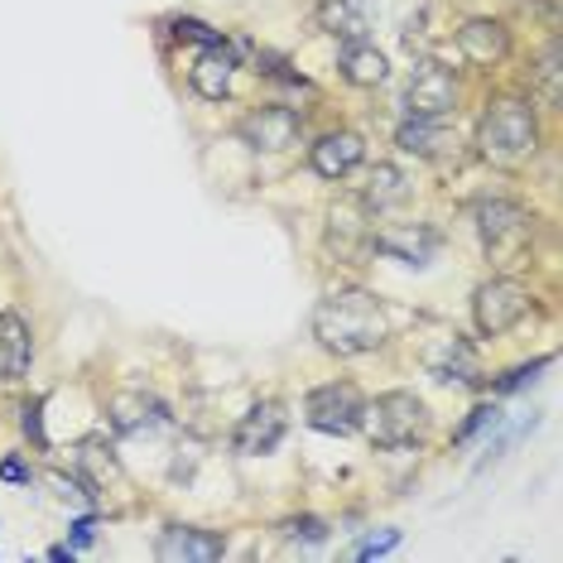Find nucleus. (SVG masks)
Wrapping results in <instances>:
<instances>
[{"mask_svg":"<svg viewBox=\"0 0 563 563\" xmlns=\"http://www.w3.org/2000/svg\"><path fill=\"white\" fill-rule=\"evenodd\" d=\"M338 68H342V78H347L352 87H380L390 78L386 54H380L376 44H366V40H347V44H342Z\"/></svg>","mask_w":563,"mask_h":563,"instance_id":"obj_16","label":"nucleus"},{"mask_svg":"<svg viewBox=\"0 0 563 563\" xmlns=\"http://www.w3.org/2000/svg\"><path fill=\"white\" fill-rule=\"evenodd\" d=\"M313 338L332 356H362L386 342V313L376 294L366 289H332L313 309Z\"/></svg>","mask_w":563,"mask_h":563,"instance_id":"obj_1","label":"nucleus"},{"mask_svg":"<svg viewBox=\"0 0 563 563\" xmlns=\"http://www.w3.org/2000/svg\"><path fill=\"white\" fill-rule=\"evenodd\" d=\"M34 362V338L30 323L20 313H0V376L5 380H24Z\"/></svg>","mask_w":563,"mask_h":563,"instance_id":"obj_14","label":"nucleus"},{"mask_svg":"<svg viewBox=\"0 0 563 563\" xmlns=\"http://www.w3.org/2000/svg\"><path fill=\"white\" fill-rule=\"evenodd\" d=\"M443 236L433 232V227H380V232H371V251L390 255V261L400 265H429L433 255H439Z\"/></svg>","mask_w":563,"mask_h":563,"instance_id":"obj_9","label":"nucleus"},{"mask_svg":"<svg viewBox=\"0 0 563 563\" xmlns=\"http://www.w3.org/2000/svg\"><path fill=\"white\" fill-rule=\"evenodd\" d=\"M530 227L534 217L520 208V202H506V198H492L477 208V232L486 241L492 255H520L530 246Z\"/></svg>","mask_w":563,"mask_h":563,"instance_id":"obj_6","label":"nucleus"},{"mask_svg":"<svg viewBox=\"0 0 563 563\" xmlns=\"http://www.w3.org/2000/svg\"><path fill=\"white\" fill-rule=\"evenodd\" d=\"M285 540L323 544V540H328V520H318V516H294V520H285Z\"/></svg>","mask_w":563,"mask_h":563,"instance_id":"obj_23","label":"nucleus"},{"mask_svg":"<svg viewBox=\"0 0 563 563\" xmlns=\"http://www.w3.org/2000/svg\"><path fill=\"white\" fill-rule=\"evenodd\" d=\"M232 73H236V58H232V48H208L198 63H194V73H188V82H194V92L198 97H208V101H222L227 92H232Z\"/></svg>","mask_w":563,"mask_h":563,"instance_id":"obj_18","label":"nucleus"},{"mask_svg":"<svg viewBox=\"0 0 563 563\" xmlns=\"http://www.w3.org/2000/svg\"><path fill=\"white\" fill-rule=\"evenodd\" d=\"M362 155H366L362 135H352V131H328V135L313 140L309 164H313L318 178H347L356 164H362Z\"/></svg>","mask_w":563,"mask_h":563,"instance_id":"obj_12","label":"nucleus"},{"mask_svg":"<svg viewBox=\"0 0 563 563\" xmlns=\"http://www.w3.org/2000/svg\"><path fill=\"white\" fill-rule=\"evenodd\" d=\"M457 48H463L472 63L492 68V63H501L510 54V34L501 20H467L463 30H457Z\"/></svg>","mask_w":563,"mask_h":563,"instance_id":"obj_15","label":"nucleus"},{"mask_svg":"<svg viewBox=\"0 0 563 563\" xmlns=\"http://www.w3.org/2000/svg\"><path fill=\"white\" fill-rule=\"evenodd\" d=\"M540 82H544L549 101H559V44L544 48V58H540Z\"/></svg>","mask_w":563,"mask_h":563,"instance_id":"obj_27","label":"nucleus"},{"mask_svg":"<svg viewBox=\"0 0 563 563\" xmlns=\"http://www.w3.org/2000/svg\"><path fill=\"white\" fill-rule=\"evenodd\" d=\"M73 554H78V549H73V544H54V549H48V559H54V563H63V559H73Z\"/></svg>","mask_w":563,"mask_h":563,"instance_id":"obj_31","label":"nucleus"},{"mask_svg":"<svg viewBox=\"0 0 563 563\" xmlns=\"http://www.w3.org/2000/svg\"><path fill=\"white\" fill-rule=\"evenodd\" d=\"M549 362H554V356H540V362H530V366H516V371H506L501 380H496V390L501 395H510V390H520L525 380H534V371H544Z\"/></svg>","mask_w":563,"mask_h":563,"instance_id":"obj_26","label":"nucleus"},{"mask_svg":"<svg viewBox=\"0 0 563 563\" xmlns=\"http://www.w3.org/2000/svg\"><path fill=\"white\" fill-rule=\"evenodd\" d=\"M0 477L5 482H30V467H24L20 457H5V463H0Z\"/></svg>","mask_w":563,"mask_h":563,"instance_id":"obj_30","label":"nucleus"},{"mask_svg":"<svg viewBox=\"0 0 563 563\" xmlns=\"http://www.w3.org/2000/svg\"><path fill=\"white\" fill-rule=\"evenodd\" d=\"M409 198V184H405V174L395 169V164H376V174H371V184H366V208H376V212H386L395 208V202H405Z\"/></svg>","mask_w":563,"mask_h":563,"instance_id":"obj_21","label":"nucleus"},{"mask_svg":"<svg viewBox=\"0 0 563 563\" xmlns=\"http://www.w3.org/2000/svg\"><path fill=\"white\" fill-rule=\"evenodd\" d=\"M433 376H439V380H463V386H482L477 352H472L463 338H448L443 352L433 356Z\"/></svg>","mask_w":563,"mask_h":563,"instance_id":"obj_20","label":"nucleus"},{"mask_svg":"<svg viewBox=\"0 0 563 563\" xmlns=\"http://www.w3.org/2000/svg\"><path fill=\"white\" fill-rule=\"evenodd\" d=\"M111 429L117 433H155L164 424V405L155 400V395L145 390H121L111 395Z\"/></svg>","mask_w":563,"mask_h":563,"instance_id":"obj_13","label":"nucleus"},{"mask_svg":"<svg viewBox=\"0 0 563 563\" xmlns=\"http://www.w3.org/2000/svg\"><path fill=\"white\" fill-rule=\"evenodd\" d=\"M395 145L405 150V155H419V159H439L448 145H453V135H448L443 117H409L400 131H395Z\"/></svg>","mask_w":563,"mask_h":563,"instance_id":"obj_17","label":"nucleus"},{"mask_svg":"<svg viewBox=\"0 0 563 563\" xmlns=\"http://www.w3.org/2000/svg\"><path fill=\"white\" fill-rule=\"evenodd\" d=\"M97 540V520L92 516H87V520H78V525H73V549H87V544H92Z\"/></svg>","mask_w":563,"mask_h":563,"instance_id":"obj_29","label":"nucleus"},{"mask_svg":"<svg viewBox=\"0 0 563 563\" xmlns=\"http://www.w3.org/2000/svg\"><path fill=\"white\" fill-rule=\"evenodd\" d=\"M496 424H501V409H496V405H477V409H472V415H467V424L457 429L453 439H457V443H467L472 433H482V429H496Z\"/></svg>","mask_w":563,"mask_h":563,"instance_id":"obj_25","label":"nucleus"},{"mask_svg":"<svg viewBox=\"0 0 563 563\" xmlns=\"http://www.w3.org/2000/svg\"><path fill=\"white\" fill-rule=\"evenodd\" d=\"M530 313V294L516 279H486L472 299V318H477V332L482 338H501Z\"/></svg>","mask_w":563,"mask_h":563,"instance_id":"obj_5","label":"nucleus"},{"mask_svg":"<svg viewBox=\"0 0 563 563\" xmlns=\"http://www.w3.org/2000/svg\"><path fill=\"white\" fill-rule=\"evenodd\" d=\"M299 131H303V121H299V111H289V107H255L251 117L236 125V135L246 140L251 150H265V155L289 150L294 140H299Z\"/></svg>","mask_w":563,"mask_h":563,"instance_id":"obj_8","label":"nucleus"},{"mask_svg":"<svg viewBox=\"0 0 563 563\" xmlns=\"http://www.w3.org/2000/svg\"><path fill=\"white\" fill-rule=\"evenodd\" d=\"M174 40H188V44H202V48H222L227 44V34L222 30H212V24H202V20H174Z\"/></svg>","mask_w":563,"mask_h":563,"instance_id":"obj_22","label":"nucleus"},{"mask_svg":"<svg viewBox=\"0 0 563 563\" xmlns=\"http://www.w3.org/2000/svg\"><path fill=\"white\" fill-rule=\"evenodd\" d=\"M318 24L342 44L362 40L366 34V0H323V5H318Z\"/></svg>","mask_w":563,"mask_h":563,"instance_id":"obj_19","label":"nucleus"},{"mask_svg":"<svg viewBox=\"0 0 563 563\" xmlns=\"http://www.w3.org/2000/svg\"><path fill=\"white\" fill-rule=\"evenodd\" d=\"M395 544H400V530H386L380 540H366L362 549H356V559H380V554H390Z\"/></svg>","mask_w":563,"mask_h":563,"instance_id":"obj_28","label":"nucleus"},{"mask_svg":"<svg viewBox=\"0 0 563 563\" xmlns=\"http://www.w3.org/2000/svg\"><path fill=\"white\" fill-rule=\"evenodd\" d=\"M457 101V82L443 63H419L415 78L405 87V107L409 117H448Z\"/></svg>","mask_w":563,"mask_h":563,"instance_id":"obj_7","label":"nucleus"},{"mask_svg":"<svg viewBox=\"0 0 563 563\" xmlns=\"http://www.w3.org/2000/svg\"><path fill=\"white\" fill-rule=\"evenodd\" d=\"M20 429H24V439H34L40 448H48V433H44V400H24V405H20Z\"/></svg>","mask_w":563,"mask_h":563,"instance_id":"obj_24","label":"nucleus"},{"mask_svg":"<svg viewBox=\"0 0 563 563\" xmlns=\"http://www.w3.org/2000/svg\"><path fill=\"white\" fill-rule=\"evenodd\" d=\"M279 439H285V409H279L275 400H265V405H255L251 415H241V424L232 433V448L236 453H275Z\"/></svg>","mask_w":563,"mask_h":563,"instance_id":"obj_11","label":"nucleus"},{"mask_svg":"<svg viewBox=\"0 0 563 563\" xmlns=\"http://www.w3.org/2000/svg\"><path fill=\"white\" fill-rule=\"evenodd\" d=\"M477 145H482V155L496 164H520L540 145V121H534V111L525 107V101L506 97V101H496V107H486V117L477 125Z\"/></svg>","mask_w":563,"mask_h":563,"instance_id":"obj_2","label":"nucleus"},{"mask_svg":"<svg viewBox=\"0 0 563 563\" xmlns=\"http://www.w3.org/2000/svg\"><path fill=\"white\" fill-rule=\"evenodd\" d=\"M429 424V409L419 395L409 390H390V395H376L371 405H362V429L376 448H405L415 443Z\"/></svg>","mask_w":563,"mask_h":563,"instance_id":"obj_3","label":"nucleus"},{"mask_svg":"<svg viewBox=\"0 0 563 563\" xmlns=\"http://www.w3.org/2000/svg\"><path fill=\"white\" fill-rule=\"evenodd\" d=\"M227 554V540L217 530H194V525H169L155 544V559L164 563H212Z\"/></svg>","mask_w":563,"mask_h":563,"instance_id":"obj_10","label":"nucleus"},{"mask_svg":"<svg viewBox=\"0 0 563 563\" xmlns=\"http://www.w3.org/2000/svg\"><path fill=\"white\" fill-rule=\"evenodd\" d=\"M362 390L347 386V380H328V386L309 390L303 400V419L318 429V433H356L362 429Z\"/></svg>","mask_w":563,"mask_h":563,"instance_id":"obj_4","label":"nucleus"}]
</instances>
